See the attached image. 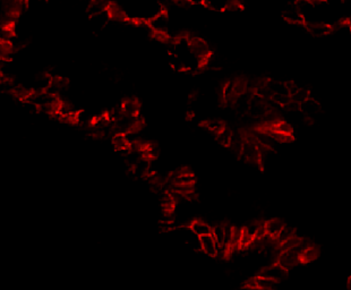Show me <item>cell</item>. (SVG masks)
I'll return each instance as SVG.
<instances>
[{
  "instance_id": "obj_1",
  "label": "cell",
  "mask_w": 351,
  "mask_h": 290,
  "mask_svg": "<svg viewBox=\"0 0 351 290\" xmlns=\"http://www.w3.org/2000/svg\"><path fill=\"white\" fill-rule=\"evenodd\" d=\"M169 234L176 238V240H178L181 244L186 245V246L190 247L194 251H202L201 248V240H199L198 236L194 233L190 228L189 225H183L179 227H175L172 228Z\"/></svg>"
},
{
  "instance_id": "obj_2",
  "label": "cell",
  "mask_w": 351,
  "mask_h": 290,
  "mask_svg": "<svg viewBox=\"0 0 351 290\" xmlns=\"http://www.w3.org/2000/svg\"><path fill=\"white\" fill-rule=\"evenodd\" d=\"M111 21H112V14H111L110 8L88 16V25H90L92 32L94 33H100L104 31L111 23Z\"/></svg>"
},
{
  "instance_id": "obj_3",
  "label": "cell",
  "mask_w": 351,
  "mask_h": 290,
  "mask_svg": "<svg viewBox=\"0 0 351 290\" xmlns=\"http://www.w3.org/2000/svg\"><path fill=\"white\" fill-rule=\"evenodd\" d=\"M270 110V106L266 102V99L263 96L257 94V93H253L250 101V107H248V115L253 118H263L266 115V113Z\"/></svg>"
},
{
  "instance_id": "obj_4",
  "label": "cell",
  "mask_w": 351,
  "mask_h": 290,
  "mask_svg": "<svg viewBox=\"0 0 351 290\" xmlns=\"http://www.w3.org/2000/svg\"><path fill=\"white\" fill-rule=\"evenodd\" d=\"M148 24L154 34L167 35V33L169 32V28H170V20H169V15L167 14L166 10L148 21Z\"/></svg>"
},
{
  "instance_id": "obj_5",
  "label": "cell",
  "mask_w": 351,
  "mask_h": 290,
  "mask_svg": "<svg viewBox=\"0 0 351 290\" xmlns=\"http://www.w3.org/2000/svg\"><path fill=\"white\" fill-rule=\"evenodd\" d=\"M189 40H190V50H192L193 55L196 58H198L202 64H206L207 59L211 56V51H210V47H208V44L201 38H193Z\"/></svg>"
},
{
  "instance_id": "obj_6",
  "label": "cell",
  "mask_w": 351,
  "mask_h": 290,
  "mask_svg": "<svg viewBox=\"0 0 351 290\" xmlns=\"http://www.w3.org/2000/svg\"><path fill=\"white\" fill-rule=\"evenodd\" d=\"M241 157L248 163L261 164L259 143L255 141H244Z\"/></svg>"
},
{
  "instance_id": "obj_7",
  "label": "cell",
  "mask_w": 351,
  "mask_h": 290,
  "mask_svg": "<svg viewBox=\"0 0 351 290\" xmlns=\"http://www.w3.org/2000/svg\"><path fill=\"white\" fill-rule=\"evenodd\" d=\"M288 272L289 271L287 269H284V267L280 265L278 262H275V263H272V264L265 266L264 269H262L260 274L266 276V278L269 279L277 281V282L280 283L281 281H284L287 279Z\"/></svg>"
},
{
  "instance_id": "obj_8",
  "label": "cell",
  "mask_w": 351,
  "mask_h": 290,
  "mask_svg": "<svg viewBox=\"0 0 351 290\" xmlns=\"http://www.w3.org/2000/svg\"><path fill=\"white\" fill-rule=\"evenodd\" d=\"M277 262L280 265L283 266L284 269H287L289 271L300 264L301 263L300 254L298 252L294 251V249H288V251L280 252Z\"/></svg>"
},
{
  "instance_id": "obj_9",
  "label": "cell",
  "mask_w": 351,
  "mask_h": 290,
  "mask_svg": "<svg viewBox=\"0 0 351 290\" xmlns=\"http://www.w3.org/2000/svg\"><path fill=\"white\" fill-rule=\"evenodd\" d=\"M282 16L286 22L294 25H304L305 21L303 15L300 14V12L296 6V3L294 5H287L284 7V11L282 13Z\"/></svg>"
},
{
  "instance_id": "obj_10",
  "label": "cell",
  "mask_w": 351,
  "mask_h": 290,
  "mask_svg": "<svg viewBox=\"0 0 351 290\" xmlns=\"http://www.w3.org/2000/svg\"><path fill=\"white\" fill-rule=\"evenodd\" d=\"M305 25L308 32L315 38L326 37V35H328L332 32V25L323 21L314 22V23H309Z\"/></svg>"
},
{
  "instance_id": "obj_11",
  "label": "cell",
  "mask_w": 351,
  "mask_h": 290,
  "mask_svg": "<svg viewBox=\"0 0 351 290\" xmlns=\"http://www.w3.org/2000/svg\"><path fill=\"white\" fill-rule=\"evenodd\" d=\"M199 240H201V252L212 257L217 256V254L220 252V247L217 246V244L212 235L202 236V237H199Z\"/></svg>"
},
{
  "instance_id": "obj_12",
  "label": "cell",
  "mask_w": 351,
  "mask_h": 290,
  "mask_svg": "<svg viewBox=\"0 0 351 290\" xmlns=\"http://www.w3.org/2000/svg\"><path fill=\"white\" fill-rule=\"evenodd\" d=\"M300 111L308 117H313V116L321 113V104L317 100L313 99L312 96H309L308 99L300 104Z\"/></svg>"
},
{
  "instance_id": "obj_13",
  "label": "cell",
  "mask_w": 351,
  "mask_h": 290,
  "mask_svg": "<svg viewBox=\"0 0 351 290\" xmlns=\"http://www.w3.org/2000/svg\"><path fill=\"white\" fill-rule=\"evenodd\" d=\"M151 169V159L148 157H142L134 166L132 167V172L137 177L149 176Z\"/></svg>"
},
{
  "instance_id": "obj_14",
  "label": "cell",
  "mask_w": 351,
  "mask_h": 290,
  "mask_svg": "<svg viewBox=\"0 0 351 290\" xmlns=\"http://www.w3.org/2000/svg\"><path fill=\"white\" fill-rule=\"evenodd\" d=\"M283 227H284V224L280 219H271L269 221H266L265 222L266 235L271 238L277 239L279 234L281 233V230L283 229Z\"/></svg>"
},
{
  "instance_id": "obj_15",
  "label": "cell",
  "mask_w": 351,
  "mask_h": 290,
  "mask_svg": "<svg viewBox=\"0 0 351 290\" xmlns=\"http://www.w3.org/2000/svg\"><path fill=\"white\" fill-rule=\"evenodd\" d=\"M189 226L194 233L198 236V237H202V236L212 234V227L203 220H194V221L190 222Z\"/></svg>"
},
{
  "instance_id": "obj_16",
  "label": "cell",
  "mask_w": 351,
  "mask_h": 290,
  "mask_svg": "<svg viewBox=\"0 0 351 290\" xmlns=\"http://www.w3.org/2000/svg\"><path fill=\"white\" fill-rule=\"evenodd\" d=\"M265 86L269 88V91L273 94H289L290 95V93H289L287 83L284 82H280V81H273V79H271V81L265 83Z\"/></svg>"
},
{
  "instance_id": "obj_17",
  "label": "cell",
  "mask_w": 351,
  "mask_h": 290,
  "mask_svg": "<svg viewBox=\"0 0 351 290\" xmlns=\"http://www.w3.org/2000/svg\"><path fill=\"white\" fill-rule=\"evenodd\" d=\"M254 280L256 283V289H261V290H273L277 288L279 284V282H277V281L266 278V276H263L261 274L255 276Z\"/></svg>"
},
{
  "instance_id": "obj_18",
  "label": "cell",
  "mask_w": 351,
  "mask_h": 290,
  "mask_svg": "<svg viewBox=\"0 0 351 290\" xmlns=\"http://www.w3.org/2000/svg\"><path fill=\"white\" fill-rule=\"evenodd\" d=\"M319 255V251L316 246L310 245L307 248H305L303 252L300 253V260L301 263H310L316 260Z\"/></svg>"
},
{
  "instance_id": "obj_19",
  "label": "cell",
  "mask_w": 351,
  "mask_h": 290,
  "mask_svg": "<svg viewBox=\"0 0 351 290\" xmlns=\"http://www.w3.org/2000/svg\"><path fill=\"white\" fill-rule=\"evenodd\" d=\"M124 115L136 117V115L140 113V104L136 100H127L122 105Z\"/></svg>"
},
{
  "instance_id": "obj_20",
  "label": "cell",
  "mask_w": 351,
  "mask_h": 290,
  "mask_svg": "<svg viewBox=\"0 0 351 290\" xmlns=\"http://www.w3.org/2000/svg\"><path fill=\"white\" fill-rule=\"evenodd\" d=\"M195 180V177L193 173L187 171H181L176 173L175 178H173V184L175 185H193Z\"/></svg>"
},
{
  "instance_id": "obj_21",
  "label": "cell",
  "mask_w": 351,
  "mask_h": 290,
  "mask_svg": "<svg viewBox=\"0 0 351 290\" xmlns=\"http://www.w3.org/2000/svg\"><path fill=\"white\" fill-rule=\"evenodd\" d=\"M213 238L217 244V246L222 249L224 247V238H225V233H224V227L223 226H214L212 227V234Z\"/></svg>"
},
{
  "instance_id": "obj_22",
  "label": "cell",
  "mask_w": 351,
  "mask_h": 290,
  "mask_svg": "<svg viewBox=\"0 0 351 290\" xmlns=\"http://www.w3.org/2000/svg\"><path fill=\"white\" fill-rule=\"evenodd\" d=\"M215 137L216 142L219 143L220 145L229 146L231 143V138H232V131L228 127H224L219 134H216Z\"/></svg>"
},
{
  "instance_id": "obj_23",
  "label": "cell",
  "mask_w": 351,
  "mask_h": 290,
  "mask_svg": "<svg viewBox=\"0 0 351 290\" xmlns=\"http://www.w3.org/2000/svg\"><path fill=\"white\" fill-rule=\"evenodd\" d=\"M301 242V238L298 237V236H291V237H289L288 239L284 240V242L279 244V251L283 252V251H288V249H292L295 248L297 245H299V243Z\"/></svg>"
},
{
  "instance_id": "obj_24",
  "label": "cell",
  "mask_w": 351,
  "mask_h": 290,
  "mask_svg": "<svg viewBox=\"0 0 351 290\" xmlns=\"http://www.w3.org/2000/svg\"><path fill=\"white\" fill-rule=\"evenodd\" d=\"M224 127H225L224 123L220 119H210L205 123V128L207 129L208 132L214 134V135L219 134Z\"/></svg>"
},
{
  "instance_id": "obj_25",
  "label": "cell",
  "mask_w": 351,
  "mask_h": 290,
  "mask_svg": "<svg viewBox=\"0 0 351 290\" xmlns=\"http://www.w3.org/2000/svg\"><path fill=\"white\" fill-rule=\"evenodd\" d=\"M290 96H291L292 100H295L297 102H299V104H301V102H304L306 99H308V98L310 96V93H309V91L306 90V88L298 87V90L292 93Z\"/></svg>"
},
{
  "instance_id": "obj_26",
  "label": "cell",
  "mask_w": 351,
  "mask_h": 290,
  "mask_svg": "<svg viewBox=\"0 0 351 290\" xmlns=\"http://www.w3.org/2000/svg\"><path fill=\"white\" fill-rule=\"evenodd\" d=\"M294 235H295L294 228H290V227H283L281 233H280L277 237V243L278 244L282 243V242H284V240L288 239L289 237H291V236H294Z\"/></svg>"
},
{
  "instance_id": "obj_27",
  "label": "cell",
  "mask_w": 351,
  "mask_h": 290,
  "mask_svg": "<svg viewBox=\"0 0 351 290\" xmlns=\"http://www.w3.org/2000/svg\"><path fill=\"white\" fill-rule=\"evenodd\" d=\"M270 100H272L278 106L282 107V108H283V107L286 106L288 102L291 100V96L289 95V94H273L272 96H271Z\"/></svg>"
},
{
  "instance_id": "obj_28",
  "label": "cell",
  "mask_w": 351,
  "mask_h": 290,
  "mask_svg": "<svg viewBox=\"0 0 351 290\" xmlns=\"http://www.w3.org/2000/svg\"><path fill=\"white\" fill-rule=\"evenodd\" d=\"M247 91V83L244 81L233 82V95L238 96Z\"/></svg>"
},
{
  "instance_id": "obj_29",
  "label": "cell",
  "mask_w": 351,
  "mask_h": 290,
  "mask_svg": "<svg viewBox=\"0 0 351 290\" xmlns=\"http://www.w3.org/2000/svg\"><path fill=\"white\" fill-rule=\"evenodd\" d=\"M261 225V222H252V224L248 225L247 227H245L244 228V230L246 231V233L252 236V237H256V234H257V230H259V227Z\"/></svg>"
},
{
  "instance_id": "obj_30",
  "label": "cell",
  "mask_w": 351,
  "mask_h": 290,
  "mask_svg": "<svg viewBox=\"0 0 351 290\" xmlns=\"http://www.w3.org/2000/svg\"><path fill=\"white\" fill-rule=\"evenodd\" d=\"M324 3L326 4V6L330 8H336L341 5H343L344 0H323Z\"/></svg>"
},
{
  "instance_id": "obj_31",
  "label": "cell",
  "mask_w": 351,
  "mask_h": 290,
  "mask_svg": "<svg viewBox=\"0 0 351 290\" xmlns=\"http://www.w3.org/2000/svg\"><path fill=\"white\" fill-rule=\"evenodd\" d=\"M346 285H348V289L351 290V275L348 278V282H346Z\"/></svg>"
},
{
  "instance_id": "obj_32",
  "label": "cell",
  "mask_w": 351,
  "mask_h": 290,
  "mask_svg": "<svg viewBox=\"0 0 351 290\" xmlns=\"http://www.w3.org/2000/svg\"><path fill=\"white\" fill-rule=\"evenodd\" d=\"M346 23H348V25H349V29H350V31H351V16L349 17L348 20H346Z\"/></svg>"
},
{
  "instance_id": "obj_33",
  "label": "cell",
  "mask_w": 351,
  "mask_h": 290,
  "mask_svg": "<svg viewBox=\"0 0 351 290\" xmlns=\"http://www.w3.org/2000/svg\"><path fill=\"white\" fill-rule=\"evenodd\" d=\"M345 2H351V0H344V3H345Z\"/></svg>"
}]
</instances>
